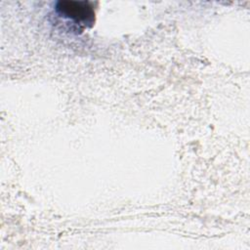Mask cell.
Wrapping results in <instances>:
<instances>
[{"label": "cell", "instance_id": "obj_1", "mask_svg": "<svg viewBox=\"0 0 250 250\" xmlns=\"http://www.w3.org/2000/svg\"><path fill=\"white\" fill-rule=\"evenodd\" d=\"M55 11L60 17L71 21L78 29L91 26L95 21V11L92 3L88 1H58Z\"/></svg>", "mask_w": 250, "mask_h": 250}]
</instances>
